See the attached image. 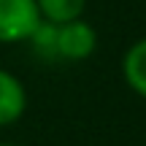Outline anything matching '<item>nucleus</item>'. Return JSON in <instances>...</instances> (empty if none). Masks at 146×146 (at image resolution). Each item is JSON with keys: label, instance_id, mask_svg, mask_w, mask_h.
Segmentation results:
<instances>
[{"label": "nucleus", "instance_id": "obj_3", "mask_svg": "<svg viewBox=\"0 0 146 146\" xmlns=\"http://www.w3.org/2000/svg\"><path fill=\"white\" fill-rule=\"evenodd\" d=\"M27 111V89L19 76L0 68V127H11Z\"/></svg>", "mask_w": 146, "mask_h": 146}, {"label": "nucleus", "instance_id": "obj_6", "mask_svg": "<svg viewBox=\"0 0 146 146\" xmlns=\"http://www.w3.org/2000/svg\"><path fill=\"white\" fill-rule=\"evenodd\" d=\"M27 43L33 46V52L41 60H57V25L54 22L41 19V25L33 30V35L27 38Z\"/></svg>", "mask_w": 146, "mask_h": 146}, {"label": "nucleus", "instance_id": "obj_1", "mask_svg": "<svg viewBox=\"0 0 146 146\" xmlns=\"http://www.w3.org/2000/svg\"><path fill=\"white\" fill-rule=\"evenodd\" d=\"M41 25L35 0H0V43H27Z\"/></svg>", "mask_w": 146, "mask_h": 146}, {"label": "nucleus", "instance_id": "obj_2", "mask_svg": "<svg viewBox=\"0 0 146 146\" xmlns=\"http://www.w3.org/2000/svg\"><path fill=\"white\" fill-rule=\"evenodd\" d=\"M98 49V30L84 16L57 25V60L84 62Z\"/></svg>", "mask_w": 146, "mask_h": 146}, {"label": "nucleus", "instance_id": "obj_4", "mask_svg": "<svg viewBox=\"0 0 146 146\" xmlns=\"http://www.w3.org/2000/svg\"><path fill=\"white\" fill-rule=\"evenodd\" d=\"M122 78L138 98L146 100V38H138L122 54Z\"/></svg>", "mask_w": 146, "mask_h": 146}, {"label": "nucleus", "instance_id": "obj_7", "mask_svg": "<svg viewBox=\"0 0 146 146\" xmlns=\"http://www.w3.org/2000/svg\"><path fill=\"white\" fill-rule=\"evenodd\" d=\"M0 146H16V143H0Z\"/></svg>", "mask_w": 146, "mask_h": 146}, {"label": "nucleus", "instance_id": "obj_5", "mask_svg": "<svg viewBox=\"0 0 146 146\" xmlns=\"http://www.w3.org/2000/svg\"><path fill=\"white\" fill-rule=\"evenodd\" d=\"M87 3L89 0H35L38 11H41V19L54 22V25H62V22L84 16Z\"/></svg>", "mask_w": 146, "mask_h": 146}]
</instances>
